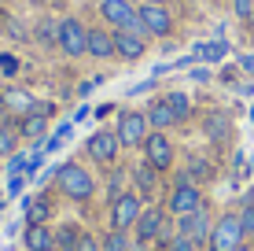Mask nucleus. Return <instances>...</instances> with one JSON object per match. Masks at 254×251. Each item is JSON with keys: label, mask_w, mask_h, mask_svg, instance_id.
<instances>
[{"label": "nucleus", "mask_w": 254, "mask_h": 251, "mask_svg": "<svg viewBox=\"0 0 254 251\" xmlns=\"http://www.w3.org/2000/svg\"><path fill=\"white\" fill-rule=\"evenodd\" d=\"M56 181H59V188L70 196V200H89L92 196V177H89V170H81L77 163H63L59 167V174H56Z\"/></svg>", "instance_id": "obj_1"}, {"label": "nucleus", "mask_w": 254, "mask_h": 251, "mask_svg": "<svg viewBox=\"0 0 254 251\" xmlns=\"http://www.w3.org/2000/svg\"><path fill=\"white\" fill-rule=\"evenodd\" d=\"M240 244H243L240 214H225V218H217V226L210 229V248H214V251H236Z\"/></svg>", "instance_id": "obj_2"}, {"label": "nucleus", "mask_w": 254, "mask_h": 251, "mask_svg": "<svg viewBox=\"0 0 254 251\" xmlns=\"http://www.w3.org/2000/svg\"><path fill=\"white\" fill-rule=\"evenodd\" d=\"M136 19H140V30L155 33V37H166V33L173 30V15L166 11L162 4H140L136 7Z\"/></svg>", "instance_id": "obj_3"}, {"label": "nucleus", "mask_w": 254, "mask_h": 251, "mask_svg": "<svg viewBox=\"0 0 254 251\" xmlns=\"http://www.w3.org/2000/svg\"><path fill=\"white\" fill-rule=\"evenodd\" d=\"M59 48H63L66 56H85V52H89V30L77 19H63L59 22Z\"/></svg>", "instance_id": "obj_4"}, {"label": "nucleus", "mask_w": 254, "mask_h": 251, "mask_svg": "<svg viewBox=\"0 0 254 251\" xmlns=\"http://www.w3.org/2000/svg\"><path fill=\"white\" fill-rule=\"evenodd\" d=\"M100 15L115 26V30H140L136 7L129 4V0H103V4H100Z\"/></svg>", "instance_id": "obj_5"}, {"label": "nucleus", "mask_w": 254, "mask_h": 251, "mask_svg": "<svg viewBox=\"0 0 254 251\" xmlns=\"http://www.w3.org/2000/svg\"><path fill=\"white\" fill-rule=\"evenodd\" d=\"M144 159L151 163L155 170L173 167V144H170V137H166L162 129H155V133L144 137Z\"/></svg>", "instance_id": "obj_6"}, {"label": "nucleus", "mask_w": 254, "mask_h": 251, "mask_svg": "<svg viewBox=\"0 0 254 251\" xmlns=\"http://www.w3.org/2000/svg\"><path fill=\"white\" fill-rule=\"evenodd\" d=\"M199 207H203V196H199V188L191 185L188 177H181V185H177V188H173V192H170V211L185 218V214L199 211Z\"/></svg>", "instance_id": "obj_7"}, {"label": "nucleus", "mask_w": 254, "mask_h": 251, "mask_svg": "<svg viewBox=\"0 0 254 251\" xmlns=\"http://www.w3.org/2000/svg\"><path fill=\"white\" fill-rule=\"evenodd\" d=\"M136 218H140V196L122 192L118 200H115V211H111V229L126 233L129 226H136Z\"/></svg>", "instance_id": "obj_8"}, {"label": "nucleus", "mask_w": 254, "mask_h": 251, "mask_svg": "<svg viewBox=\"0 0 254 251\" xmlns=\"http://www.w3.org/2000/svg\"><path fill=\"white\" fill-rule=\"evenodd\" d=\"M144 137H147V115L126 111V115L118 118V141L122 144H144Z\"/></svg>", "instance_id": "obj_9"}, {"label": "nucleus", "mask_w": 254, "mask_h": 251, "mask_svg": "<svg viewBox=\"0 0 254 251\" xmlns=\"http://www.w3.org/2000/svg\"><path fill=\"white\" fill-rule=\"evenodd\" d=\"M115 48H118L122 59H140L147 48L144 30H115Z\"/></svg>", "instance_id": "obj_10"}, {"label": "nucleus", "mask_w": 254, "mask_h": 251, "mask_svg": "<svg viewBox=\"0 0 254 251\" xmlns=\"http://www.w3.org/2000/svg\"><path fill=\"white\" fill-rule=\"evenodd\" d=\"M118 137L115 133H92L89 137V155L96 163H115V155H118Z\"/></svg>", "instance_id": "obj_11"}, {"label": "nucleus", "mask_w": 254, "mask_h": 251, "mask_svg": "<svg viewBox=\"0 0 254 251\" xmlns=\"http://www.w3.org/2000/svg\"><path fill=\"white\" fill-rule=\"evenodd\" d=\"M177 229L185 233V237H191V240H195V244H199V240H206V237H210V218H206V211H203V207H199V211L185 214Z\"/></svg>", "instance_id": "obj_12"}, {"label": "nucleus", "mask_w": 254, "mask_h": 251, "mask_svg": "<svg viewBox=\"0 0 254 251\" xmlns=\"http://www.w3.org/2000/svg\"><path fill=\"white\" fill-rule=\"evenodd\" d=\"M162 222H166V214L159 211V207H147V211H140V218H136V237H140V244L159 237Z\"/></svg>", "instance_id": "obj_13"}, {"label": "nucleus", "mask_w": 254, "mask_h": 251, "mask_svg": "<svg viewBox=\"0 0 254 251\" xmlns=\"http://www.w3.org/2000/svg\"><path fill=\"white\" fill-rule=\"evenodd\" d=\"M115 33L111 30H103V26H92L89 30V56L96 59H107V56H115Z\"/></svg>", "instance_id": "obj_14"}, {"label": "nucleus", "mask_w": 254, "mask_h": 251, "mask_svg": "<svg viewBox=\"0 0 254 251\" xmlns=\"http://www.w3.org/2000/svg\"><path fill=\"white\" fill-rule=\"evenodd\" d=\"M173 122H177V115L170 111V103H166V100H155L151 107H147V126L166 129V126H173Z\"/></svg>", "instance_id": "obj_15"}, {"label": "nucleus", "mask_w": 254, "mask_h": 251, "mask_svg": "<svg viewBox=\"0 0 254 251\" xmlns=\"http://www.w3.org/2000/svg\"><path fill=\"white\" fill-rule=\"evenodd\" d=\"M52 244H56V237L45 226H26V248L30 251H48Z\"/></svg>", "instance_id": "obj_16"}, {"label": "nucleus", "mask_w": 254, "mask_h": 251, "mask_svg": "<svg viewBox=\"0 0 254 251\" xmlns=\"http://www.w3.org/2000/svg\"><path fill=\"white\" fill-rule=\"evenodd\" d=\"M48 211H52V207H48L45 200H33L30 207H26V222H30V226H45Z\"/></svg>", "instance_id": "obj_17"}, {"label": "nucleus", "mask_w": 254, "mask_h": 251, "mask_svg": "<svg viewBox=\"0 0 254 251\" xmlns=\"http://www.w3.org/2000/svg\"><path fill=\"white\" fill-rule=\"evenodd\" d=\"M133 177H136V185L144 188V192H151V188H155V167H151V163H140Z\"/></svg>", "instance_id": "obj_18"}, {"label": "nucleus", "mask_w": 254, "mask_h": 251, "mask_svg": "<svg viewBox=\"0 0 254 251\" xmlns=\"http://www.w3.org/2000/svg\"><path fill=\"white\" fill-rule=\"evenodd\" d=\"M166 103H170V111L177 115V122H181V118H188V96H185V92H170Z\"/></svg>", "instance_id": "obj_19"}, {"label": "nucleus", "mask_w": 254, "mask_h": 251, "mask_svg": "<svg viewBox=\"0 0 254 251\" xmlns=\"http://www.w3.org/2000/svg\"><path fill=\"white\" fill-rule=\"evenodd\" d=\"M77 240H81L77 226H63V229H59V248H63V251H74V248H77Z\"/></svg>", "instance_id": "obj_20"}, {"label": "nucleus", "mask_w": 254, "mask_h": 251, "mask_svg": "<svg viewBox=\"0 0 254 251\" xmlns=\"http://www.w3.org/2000/svg\"><path fill=\"white\" fill-rule=\"evenodd\" d=\"M100 251H129V240H126V233L122 229H111V237L103 240V248Z\"/></svg>", "instance_id": "obj_21"}, {"label": "nucleus", "mask_w": 254, "mask_h": 251, "mask_svg": "<svg viewBox=\"0 0 254 251\" xmlns=\"http://www.w3.org/2000/svg\"><path fill=\"white\" fill-rule=\"evenodd\" d=\"M206 133L214 137V141H221V137L229 133V122H225V115H210V122H206Z\"/></svg>", "instance_id": "obj_22"}, {"label": "nucleus", "mask_w": 254, "mask_h": 251, "mask_svg": "<svg viewBox=\"0 0 254 251\" xmlns=\"http://www.w3.org/2000/svg\"><path fill=\"white\" fill-rule=\"evenodd\" d=\"M232 11L240 15L243 22H251L254 19V0H232Z\"/></svg>", "instance_id": "obj_23"}, {"label": "nucleus", "mask_w": 254, "mask_h": 251, "mask_svg": "<svg viewBox=\"0 0 254 251\" xmlns=\"http://www.w3.org/2000/svg\"><path fill=\"white\" fill-rule=\"evenodd\" d=\"M0 74L15 78V74H19V59H15V56H7V52H0Z\"/></svg>", "instance_id": "obj_24"}, {"label": "nucleus", "mask_w": 254, "mask_h": 251, "mask_svg": "<svg viewBox=\"0 0 254 251\" xmlns=\"http://www.w3.org/2000/svg\"><path fill=\"white\" fill-rule=\"evenodd\" d=\"M11 152H15V133L0 126V159H4V155H11Z\"/></svg>", "instance_id": "obj_25"}, {"label": "nucleus", "mask_w": 254, "mask_h": 251, "mask_svg": "<svg viewBox=\"0 0 254 251\" xmlns=\"http://www.w3.org/2000/svg\"><path fill=\"white\" fill-rule=\"evenodd\" d=\"M240 226H243V237H251V233H254V203H247L240 211Z\"/></svg>", "instance_id": "obj_26"}, {"label": "nucleus", "mask_w": 254, "mask_h": 251, "mask_svg": "<svg viewBox=\"0 0 254 251\" xmlns=\"http://www.w3.org/2000/svg\"><path fill=\"white\" fill-rule=\"evenodd\" d=\"M199 56H203L206 63H217V59L225 56V45H203V48H199Z\"/></svg>", "instance_id": "obj_27"}, {"label": "nucleus", "mask_w": 254, "mask_h": 251, "mask_svg": "<svg viewBox=\"0 0 254 251\" xmlns=\"http://www.w3.org/2000/svg\"><path fill=\"white\" fill-rule=\"evenodd\" d=\"M170 251H195V240L185 237V233H177V237H173V244H170Z\"/></svg>", "instance_id": "obj_28"}, {"label": "nucleus", "mask_w": 254, "mask_h": 251, "mask_svg": "<svg viewBox=\"0 0 254 251\" xmlns=\"http://www.w3.org/2000/svg\"><path fill=\"white\" fill-rule=\"evenodd\" d=\"M26 133H30V137H41V133H45V118H41V115H33V118H26Z\"/></svg>", "instance_id": "obj_29"}, {"label": "nucleus", "mask_w": 254, "mask_h": 251, "mask_svg": "<svg viewBox=\"0 0 254 251\" xmlns=\"http://www.w3.org/2000/svg\"><path fill=\"white\" fill-rule=\"evenodd\" d=\"M74 251H100V244H96V237H89V233H81V240H77Z\"/></svg>", "instance_id": "obj_30"}, {"label": "nucleus", "mask_w": 254, "mask_h": 251, "mask_svg": "<svg viewBox=\"0 0 254 251\" xmlns=\"http://www.w3.org/2000/svg\"><path fill=\"white\" fill-rule=\"evenodd\" d=\"M191 174H195V177H210V167H206V163H191Z\"/></svg>", "instance_id": "obj_31"}, {"label": "nucleus", "mask_w": 254, "mask_h": 251, "mask_svg": "<svg viewBox=\"0 0 254 251\" xmlns=\"http://www.w3.org/2000/svg\"><path fill=\"white\" fill-rule=\"evenodd\" d=\"M129 251H144V244H133V248H129Z\"/></svg>", "instance_id": "obj_32"}, {"label": "nucleus", "mask_w": 254, "mask_h": 251, "mask_svg": "<svg viewBox=\"0 0 254 251\" xmlns=\"http://www.w3.org/2000/svg\"><path fill=\"white\" fill-rule=\"evenodd\" d=\"M144 4H162V0H144Z\"/></svg>", "instance_id": "obj_33"}, {"label": "nucleus", "mask_w": 254, "mask_h": 251, "mask_svg": "<svg viewBox=\"0 0 254 251\" xmlns=\"http://www.w3.org/2000/svg\"><path fill=\"white\" fill-rule=\"evenodd\" d=\"M48 251H63V248H56V244H52V248H48Z\"/></svg>", "instance_id": "obj_34"}, {"label": "nucleus", "mask_w": 254, "mask_h": 251, "mask_svg": "<svg viewBox=\"0 0 254 251\" xmlns=\"http://www.w3.org/2000/svg\"><path fill=\"white\" fill-rule=\"evenodd\" d=\"M236 251H251V248H243V244H240V248H236Z\"/></svg>", "instance_id": "obj_35"}, {"label": "nucleus", "mask_w": 254, "mask_h": 251, "mask_svg": "<svg viewBox=\"0 0 254 251\" xmlns=\"http://www.w3.org/2000/svg\"><path fill=\"white\" fill-rule=\"evenodd\" d=\"M210 4H217V0H210Z\"/></svg>", "instance_id": "obj_36"}]
</instances>
